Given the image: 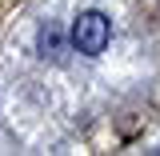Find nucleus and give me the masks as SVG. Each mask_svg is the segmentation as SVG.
Returning a JSON list of instances; mask_svg holds the SVG:
<instances>
[{"label":"nucleus","instance_id":"f03ea898","mask_svg":"<svg viewBox=\"0 0 160 156\" xmlns=\"http://www.w3.org/2000/svg\"><path fill=\"white\" fill-rule=\"evenodd\" d=\"M36 52L44 60H64V32H60L56 24H44L36 32Z\"/></svg>","mask_w":160,"mask_h":156},{"label":"nucleus","instance_id":"f257e3e1","mask_svg":"<svg viewBox=\"0 0 160 156\" xmlns=\"http://www.w3.org/2000/svg\"><path fill=\"white\" fill-rule=\"evenodd\" d=\"M112 40V24L104 12H80L76 24H72V48L84 52V56H100Z\"/></svg>","mask_w":160,"mask_h":156}]
</instances>
